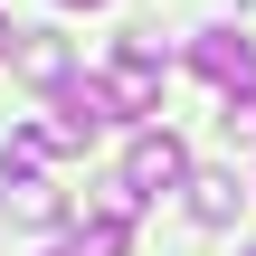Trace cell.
Here are the masks:
<instances>
[{
    "instance_id": "12",
    "label": "cell",
    "mask_w": 256,
    "mask_h": 256,
    "mask_svg": "<svg viewBox=\"0 0 256 256\" xmlns=\"http://www.w3.org/2000/svg\"><path fill=\"white\" fill-rule=\"evenodd\" d=\"M238 256H256V247H238Z\"/></svg>"
},
{
    "instance_id": "1",
    "label": "cell",
    "mask_w": 256,
    "mask_h": 256,
    "mask_svg": "<svg viewBox=\"0 0 256 256\" xmlns=\"http://www.w3.org/2000/svg\"><path fill=\"white\" fill-rule=\"evenodd\" d=\"M48 114H57V124H48V133H57V152H86L104 124H124V114H114V95H104V76H66Z\"/></svg>"
},
{
    "instance_id": "3",
    "label": "cell",
    "mask_w": 256,
    "mask_h": 256,
    "mask_svg": "<svg viewBox=\"0 0 256 256\" xmlns=\"http://www.w3.org/2000/svg\"><path fill=\"white\" fill-rule=\"evenodd\" d=\"M104 95H114V114L133 124V114H152L162 104V57L142 48V38H124L114 48V66H104Z\"/></svg>"
},
{
    "instance_id": "10",
    "label": "cell",
    "mask_w": 256,
    "mask_h": 256,
    "mask_svg": "<svg viewBox=\"0 0 256 256\" xmlns=\"http://www.w3.org/2000/svg\"><path fill=\"white\" fill-rule=\"evenodd\" d=\"M10 48H19V28H10V19H0V57H10Z\"/></svg>"
},
{
    "instance_id": "11",
    "label": "cell",
    "mask_w": 256,
    "mask_h": 256,
    "mask_svg": "<svg viewBox=\"0 0 256 256\" xmlns=\"http://www.w3.org/2000/svg\"><path fill=\"white\" fill-rule=\"evenodd\" d=\"M66 10H76V0H66ZM86 10H95V0H86Z\"/></svg>"
},
{
    "instance_id": "6",
    "label": "cell",
    "mask_w": 256,
    "mask_h": 256,
    "mask_svg": "<svg viewBox=\"0 0 256 256\" xmlns=\"http://www.w3.org/2000/svg\"><path fill=\"white\" fill-rule=\"evenodd\" d=\"M48 162H57V133H48V124H19V133L0 142V171H10V190H28Z\"/></svg>"
},
{
    "instance_id": "7",
    "label": "cell",
    "mask_w": 256,
    "mask_h": 256,
    "mask_svg": "<svg viewBox=\"0 0 256 256\" xmlns=\"http://www.w3.org/2000/svg\"><path fill=\"white\" fill-rule=\"evenodd\" d=\"M238 200H247V190H238V171H200V180H190V218H200V228H228V218H238Z\"/></svg>"
},
{
    "instance_id": "8",
    "label": "cell",
    "mask_w": 256,
    "mask_h": 256,
    "mask_svg": "<svg viewBox=\"0 0 256 256\" xmlns=\"http://www.w3.org/2000/svg\"><path fill=\"white\" fill-rule=\"evenodd\" d=\"M19 66H28V76H38V86H48V95H57V86H66V76H76V66H66V48H57V38H28V48H19Z\"/></svg>"
},
{
    "instance_id": "2",
    "label": "cell",
    "mask_w": 256,
    "mask_h": 256,
    "mask_svg": "<svg viewBox=\"0 0 256 256\" xmlns=\"http://www.w3.org/2000/svg\"><path fill=\"white\" fill-rule=\"evenodd\" d=\"M190 66H200L218 95H256V38L247 28H200V38H190Z\"/></svg>"
},
{
    "instance_id": "9",
    "label": "cell",
    "mask_w": 256,
    "mask_h": 256,
    "mask_svg": "<svg viewBox=\"0 0 256 256\" xmlns=\"http://www.w3.org/2000/svg\"><path fill=\"white\" fill-rule=\"evenodd\" d=\"M10 209H19L28 228H48V218H66V200H57L48 180H28V190H10Z\"/></svg>"
},
{
    "instance_id": "4",
    "label": "cell",
    "mask_w": 256,
    "mask_h": 256,
    "mask_svg": "<svg viewBox=\"0 0 256 256\" xmlns=\"http://www.w3.org/2000/svg\"><path fill=\"white\" fill-rule=\"evenodd\" d=\"M171 180H190L180 133H133V152H124V190H133V200H152V190H171Z\"/></svg>"
},
{
    "instance_id": "5",
    "label": "cell",
    "mask_w": 256,
    "mask_h": 256,
    "mask_svg": "<svg viewBox=\"0 0 256 256\" xmlns=\"http://www.w3.org/2000/svg\"><path fill=\"white\" fill-rule=\"evenodd\" d=\"M133 209H142V200H133V190H114V209H104V218H86L66 256H124V247H133Z\"/></svg>"
}]
</instances>
